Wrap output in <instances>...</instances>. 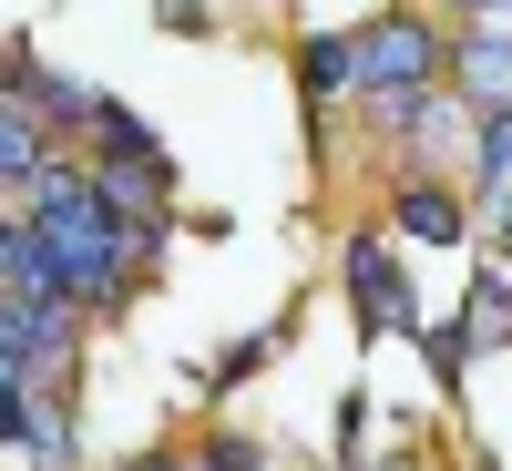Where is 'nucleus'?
Listing matches in <instances>:
<instances>
[{"mask_svg":"<svg viewBox=\"0 0 512 471\" xmlns=\"http://www.w3.org/2000/svg\"><path fill=\"white\" fill-rule=\"evenodd\" d=\"M93 195L113 205L123 226H164V175H154V164H103V175H93Z\"/></svg>","mask_w":512,"mask_h":471,"instance_id":"5","label":"nucleus"},{"mask_svg":"<svg viewBox=\"0 0 512 471\" xmlns=\"http://www.w3.org/2000/svg\"><path fill=\"white\" fill-rule=\"evenodd\" d=\"M134 471H185V461H134Z\"/></svg>","mask_w":512,"mask_h":471,"instance_id":"14","label":"nucleus"},{"mask_svg":"<svg viewBox=\"0 0 512 471\" xmlns=\"http://www.w3.org/2000/svg\"><path fill=\"white\" fill-rule=\"evenodd\" d=\"M349 297H359V328H369V338L420 328V318H410V287H400V267H390V246H379V236H349Z\"/></svg>","mask_w":512,"mask_h":471,"instance_id":"2","label":"nucleus"},{"mask_svg":"<svg viewBox=\"0 0 512 471\" xmlns=\"http://www.w3.org/2000/svg\"><path fill=\"white\" fill-rule=\"evenodd\" d=\"M21 441H31L41 461H52V471H62V461H72V420H62L52 400H31V431H21Z\"/></svg>","mask_w":512,"mask_h":471,"instance_id":"10","label":"nucleus"},{"mask_svg":"<svg viewBox=\"0 0 512 471\" xmlns=\"http://www.w3.org/2000/svg\"><path fill=\"white\" fill-rule=\"evenodd\" d=\"M297 82H308V103H338V93H359V52H349V31H328V41H297Z\"/></svg>","mask_w":512,"mask_h":471,"instance_id":"6","label":"nucleus"},{"mask_svg":"<svg viewBox=\"0 0 512 471\" xmlns=\"http://www.w3.org/2000/svg\"><path fill=\"white\" fill-rule=\"evenodd\" d=\"M195 471H256V441H205Z\"/></svg>","mask_w":512,"mask_h":471,"instance_id":"13","label":"nucleus"},{"mask_svg":"<svg viewBox=\"0 0 512 471\" xmlns=\"http://www.w3.org/2000/svg\"><path fill=\"white\" fill-rule=\"evenodd\" d=\"M52 164V123H41L31 103L0 93V195H31V175Z\"/></svg>","mask_w":512,"mask_h":471,"instance_id":"4","label":"nucleus"},{"mask_svg":"<svg viewBox=\"0 0 512 471\" xmlns=\"http://www.w3.org/2000/svg\"><path fill=\"white\" fill-rule=\"evenodd\" d=\"M349 52H359V93H369L379 123H400L410 103H431V82L451 72V41L420 21V11H390V21L349 31Z\"/></svg>","mask_w":512,"mask_h":471,"instance_id":"1","label":"nucleus"},{"mask_svg":"<svg viewBox=\"0 0 512 471\" xmlns=\"http://www.w3.org/2000/svg\"><path fill=\"white\" fill-rule=\"evenodd\" d=\"M93 134L113 144V164H154V175H164V134H154V123H134L123 103H93Z\"/></svg>","mask_w":512,"mask_h":471,"instance_id":"7","label":"nucleus"},{"mask_svg":"<svg viewBox=\"0 0 512 471\" xmlns=\"http://www.w3.org/2000/svg\"><path fill=\"white\" fill-rule=\"evenodd\" d=\"M461 359H472V328H431V369L461 379Z\"/></svg>","mask_w":512,"mask_h":471,"instance_id":"12","label":"nucleus"},{"mask_svg":"<svg viewBox=\"0 0 512 471\" xmlns=\"http://www.w3.org/2000/svg\"><path fill=\"white\" fill-rule=\"evenodd\" d=\"M21 431H31V379L0 369V441H21Z\"/></svg>","mask_w":512,"mask_h":471,"instance_id":"11","label":"nucleus"},{"mask_svg":"<svg viewBox=\"0 0 512 471\" xmlns=\"http://www.w3.org/2000/svg\"><path fill=\"white\" fill-rule=\"evenodd\" d=\"M400 226H410L420 246H461V195H441V185H410V195H400Z\"/></svg>","mask_w":512,"mask_h":471,"instance_id":"8","label":"nucleus"},{"mask_svg":"<svg viewBox=\"0 0 512 471\" xmlns=\"http://www.w3.org/2000/svg\"><path fill=\"white\" fill-rule=\"evenodd\" d=\"M472 11H512V0H472Z\"/></svg>","mask_w":512,"mask_h":471,"instance_id":"15","label":"nucleus"},{"mask_svg":"<svg viewBox=\"0 0 512 471\" xmlns=\"http://www.w3.org/2000/svg\"><path fill=\"white\" fill-rule=\"evenodd\" d=\"M482 205H512V113H482Z\"/></svg>","mask_w":512,"mask_h":471,"instance_id":"9","label":"nucleus"},{"mask_svg":"<svg viewBox=\"0 0 512 471\" xmlns=\"http://www.w3.org/2000/svg\"><path fill=\"white\" fill-rule=\"evenodd\" d=\"M451 72H461V93H472V113H512V21H482L451 52Z\"/></svg>","mask_w":512,"mask_h":471,"instance_id":"3","label":"nucleus"}]
</instances>
